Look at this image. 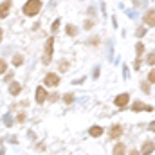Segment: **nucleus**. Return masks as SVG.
Listing matches in <instances>:
<instances>
[{"mask_svg": "<svg viewBox=\"0 0 155 155\" xmlns=\"http://www.w3.org/2000/svg\"><path fill=\"white\" fill-rule=\"evenodd\" d=\"M58 67H60V71H61V72H67V71H69V61H67V60H61Z\"/></svg>", "mask_w": 155, "mask_h": 155, "instance_id": "nucleus-16", "label": "nucleus"}, {"mask_svg": "<svg viewBox=\"0 0 155 155\" xmlns=\"http://www.w3.org/2000/svg\"><path fill=\"white\" fill-rule=\"evenodd\" d=\"M90 135H92V137L103 135V128H101V126H92V128H90Z\"/></svg>", "mask_w": 155, "mask_h": 155, "instance_id": "nucleus-15", "label": "nucleus"}, {"mask_svg": "<svg viewBox=\"0 0 155 155\" xmlns=\"http://www.w3.org/2000/svg\"><path fill=\"white\" fill-rule=\"evenodd\" d=\"M22 63H24V56H22L20 52L15 54V56H13V65H15V67H20Z\"/></svg>", "mask_w": 155, "mask_h": 155, "instance_id": "nucleus-14", "label": "nucleus"}, {"mask_svg": "<svg viewBox=\"0 0 155 155\" xmlns=\"http://www.w3.org/2000/svg\"><path fill=\"white\" fill-rule=\"evenodd\" d=\"M5 71H7V61L0 58V74H5Z\"/></svg>", "mask_w": 155, "mask_h": 155, "instance_id": "nucleus-18", "label": "nucleus"}, {"mask_svg": "<svg viewBox=\"0 0 155 155\" xmlns=\"http://www.w3.org/2000/svg\"><path fill=\"white\" fill-rule=\"evenodd\" d=\"M22 11H24V15L29 16V18L36 16L40 11H41V0H27V2L24 4Z\"/></svg>", "mask_w": 155, "mask_h": 155, "instance_id": "nucleus-1", "label": "nucleus"}, {"mask_svg": "<svg viewBox=\"0 0 155 155\" xmlns=\"http://www.w3.org/2000/svg\"><path fill=\"white\" fill-rule=\"evenodd\" d=\"M144 33H146V27H141V29L137 31V36L141 38V36H144Z\"/></svg>", "mask_w": 155, "mask_h": 155, "instance_id": "nucleus-24", "label": "nucleus"}, {"mask_svg": "<svg viewBox=\"0 0 155 155\" xmlns=\"http://www.w3.org/2000/svg\"><path fill=\"white\" fill-rule=\"evenodd\" d=\"M153 150H155V144L152 141H146V143L143 144V148H141V155H150Z\"/></svg>", "mask_w": 155, "mask_h": 155, "instance_id": "nucleus-10", "label": "nucleus"}, {"mask_svg": "<svg viewBox=\"0 0 155 155\" xmlns=\"http://www.w3.org/2000/svg\"><path fill=\"white\" fill-rule=\"evenodd\" d=\"M134 67H135V71H139V67H141V60H139V58H137V61L134 63Z\"/></svg>", "mask_w": 155, "mask_h": 155, "instance_id": "nucleus-26", "label": "nucleus"}, {"mask_svg": "<svg viewBox=\"0 0 155 155\" xmlns=\"http://www.w3.org/2000/svg\"><path fill=\"white\" fill-rule=\"evenodd\" d=\"M2 38H4V31H2V27H0V41H2Z\"/></svg>", "mask_w": 155, "mask_h": 155, "instance_id": "nucleus-29", "label": "nucleus"}, {"mask_svg": "<svg viewBox=\"0 0 155 155\" xmlns=\"http://www.w3.org/2000/svg\"><path fill=\"white\" fill-rule=\"evenodd\" d=\"M143 22H144V25H146V27H155V7L148 9V11L144 13Z\"/></svg>", "mask_w": 155, "mask_h": 155, "instance_id": "nucleus-4", "label": "nucleus"}, {"mask_svg": "<svg viewBox=\"0 0 155 155\" xmlns=\"http://www.w3.org/2000/svg\"><path fill=\"white\" fill-rule=\"evenodd\" d=\"M130 155H141V152H137V150H132V152H130Z\"/></svg>", "mask_w": 155, "mask_h": 155, "instance_id": "nucleus-28", "label": "nucleus"}, {"mask_svg": "<svg viewBox=\"0 0 155 155\" xmlns=\"http://www.w3.org/2000/svg\"><path fill=\"white\" fill-rule=\"evenodd\" d=\"M143 52H144V45H143V41H139V43H137V54H135V56H137V58H141V56H143Z\"/></svg>", "mask_w": 155, "mask_h": 155, "instance_id": "nucleus-19", "label": "nucleus"}, {"mask_svg": "<svg viewBox=\"0 0 155 155\" xmlns=\"http://www.w3.org/2000/svg\"><path fill=\"white\" fill-rule=\"evenodd\" d=\"M11 5H13V2H11V0H5V2H2V4H0V18H2V20L9 16Z\"/></svg>", "mask_w": 155, "mask_h": 155, "instance_id": "nucleus-5", "label": "nucleus"}, {"mask_svg": "<svg viewBox=\"0 0 155 155\" xmlns=\"http://www.w3.org/2000/svg\"><path fill=\"white\" fill-rule=\"evenodd\" d=\"M20 90H22V85H20L18 81H13V83L9 85V94H11V96H18Z\"/></svg>", "mask_w": 155, "mask_h": 155, "instance_id": "nucleus-11", "label": "nucleus"}, {"mask_svg": "<svg viewBox=\"0 0 155 155\" xmlns=\"http://www.w3.org/2000/svg\"><path fill=\"white\" fill-rule=\"evenodd\" d=\"M148 128H150L152 132H155V121H153V123H150V126H148Z\"/></svg>", "mask_w": 155, "mask_h": 155, "instance_id": "nucleus-27", "label": "nucleus"}, {"mask_svg": "<svg viewBox=\"0 0 155 155\" xmlns=\"http://www.w3.org/2000/svg\"><path fill=\"white\" fill-rule=\"evenodd\" d=\"M52 51H54V38L51 36V38L45 41V51H43V58H41V61H43L45 65L51 63V60H52Z\"/></svg>", "mask_w": 155, "mask_h": 155, "instance_id": "nucleus-2", "label": "nucleus"}, {"mask_svg": "<svg viewBox=\"0 0 155 155\" xmlns=\"http://www.w3.org/2000/svg\"><path fill=\"white\" fill-rule=\"evenodd\" d=\"M141 87H143V90H144L146 94L150 92V87H148V83H144V81H143V85H141Z\"/></svg>", "mask_w": 155, "mask_h": 155, "instance_id": "nucleus-25", "label": "nucleus"}, {"mask_svg": "<svg viewBox=\"0 0 155 155\" xmlns=\"http://www.w3.org/2000/svg\"><path fill=\"white\" fill-rule=\"evenodd\" d=\"M43 85H45V87H51V88L58 87V85H60V76L54 74V72H49L47 76L43 78Z\"/></svg>", "mask_w": 155, "mask_h": 155, "instance_id": "nucleus-3", "label": "nucleus"}, {"mask_svg": "<svg viewBox=\"0 0 155 155\" xmlns=\"http://www.w3.org/2000/svg\"><path fill=\"white\" fill-rule=\"evenodd\" d=\"M85 29H90V27H94V22L92 20H85V25H83Z\"/></svg>", "mask_w": 155, "mask_h": 155, "instance_id": "nucleus-23", "label": "nucleus"}, {"mask_svg": "<svg viewBox=\"0 0 155 155\" xmlns=\"http://www.w3.org/2000/svg\"><path fill=\"white\" fill-rule=\"evenodd\" d=\"M146 63H148V65H155V51H152V52L146 56Z\"/></svg>", "mask_w": 155, "mask_h": 155, "instance_id": "nucleus-17", "label": "nucleus"}, {"mask_svg": "<svg viewBox=\"0 0 155 155\" xmlns=\"http://www.w3.org/2000/svg\"><path fill=\"white\" fill-rule=\"evenodd\" d=\"M65 33H67L69 36H76L78 35V27L76 25H72V24H69V25L65 27Z\"/></svg>", "mask_w": 155, "mask_h": 155, "instance_id": "nucleus-13", "label": "nucleus"}, {"mask_svg": "<svg viewBox=\"0 0 155 155\" xmlns=\"http://www.w3.org/2000/svg\"><path fill=\"white\" fill-rule=\"evenodd\" d=\"M124 152H126L124 144L123 143H117L116 146H114V150H112V155H124Z\"/></svg>", "mask_w": 155, "mask_h": 155, "instance_id": "nucleus-12", "label": "nucleus"}, {"mask_svg": "<svg viewBox=\"0 0 155 155\" xmlns=\"http://www.w3.org/2000/svg\"><path fill=\"white\" fill-rule=\"evenodd\" d=\"M128 101H130V96L124 92V94H119L116 99H114V103H116V107H121V108H124L126 105H128Z\"/></svg>", "mask_w": 155, "mask_h": 155, "instance_id": "nucleus-6", "label": "nucleus"}, {"mask_svg": "<svg viewBox=\"0 0 155 155\" xmlns=\"http://www.w3.org/2000/svg\"><path fill=\"white\" fill-rule=\"evenodd\" d=\"M49 97V94H47V90L43 88V87H38L36 88V103L41 105V103H45V99Z\"/></svg>", "mask_w": 155, "mask_h": 155, "instance_id": "nucleus-7", "label": "nucleus"}, {"mask_svg": "<svg viewBox=\"0 0 155 155\" xmlns=\"http://www.w3.org/2000/svg\"><path fill=\"white\" fill-rule=\"evenodd\" d=\"M148 81H150V83H155V69L150 71V74H148Z\"/></svg>", "mask_w": 155, "mask_h": 155, "instance_id": "nucleus-22", "label": "nucleus"}, {"mask_svg": "<svg viewBox=\"0 0 155 155\" xmlns=\"http://www.w3.org/2000/svg\"><path fill=\"white\" fill-rule=\"evenodd\" d=\"M60 24H61L60 20H54V22H52V25H51V29H52V33H56V31L60 29Z\"/></svg>", "mask_w": 155, "mask_h": 155, "instance_id": "nucleus-20", "label": "nucleus"}, {"mask_svg": "<svg viewBox=\"0 0 155 155\" xmlns=\"http://www.w3.org/2000/svg\"><path fill=\"white\" fill-rule=\"evenodd\" d=\"M63 101H65V103H72V101H74V96H72V94H65V96H63Z\"/></svg>", "mask_w": 155, "mask_h": 155, "instance_id": "nucleus-21", "label": "nucleus"}, {"mask_svg": "<svg viewBox=\"0 0 155 155\" xmlns=\"http://www.w3.org/2000/svg\"><path fill=\"white\" fill-rule=\"evenodd\" d=\"M132 110H134V112H141V110L152 112V110H153V107H148V105H144L143 101H135V103L132 105Z\"/></svg>", "mask_w": 155, "mask_h": 155, "instance_id": "nucleus-8", "label": "nucleus"}, {"mask_svg": "<svg viewBox=\"0 0 155 155\" xmlns=\"http://www.w3.org/2000/svg\"><path fill=\"white\" fill-rule=\"evenodd\" d=\"M123 135V126L121 124H114L110 128V139H119Z\"/></svg>", "mask_w": 155, "mask_h": 155, "instance_id": "nucleus-9", "label": "nucleus"}]
</instances>
